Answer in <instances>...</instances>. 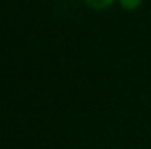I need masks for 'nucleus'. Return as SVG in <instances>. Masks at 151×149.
I'll list each match as a JSON object with an SVG mask.
<instances>
[{
  "instance_id": "nucleus-2",
  "label": "nucleus",
  "mask_w": 151,
  "mask_h": 149,
  "mask_svg": "<svg viewBox=\"0 0 151 149\" xmlns=\"http://www.w3.org/2000/svg\"><path fill=\"white\" fill-rule=\"evenodd\" d=\"M121 2L122 8H126V10H134V8H138L142 4V0H119Z\"/></svg>"
},
{
  "instance_id": "nucleus-1",
  "label": "nucleus",
  "mask_w": 151,
  "mask_h": 149,
  "mask_svg": "<svg viewBox=\"0 0 151 149\" xmlns=\"http://www.w3.org/2000/svg\"><path fill=\"white\" fill-rule=\"evenodd\" d=\"M84 2L88 4L90 8H94V10H105V8H109L115 0H84Z\"/></svg>"
}]
</instances>
